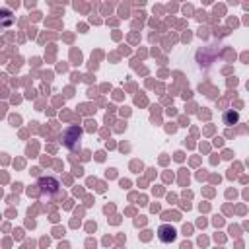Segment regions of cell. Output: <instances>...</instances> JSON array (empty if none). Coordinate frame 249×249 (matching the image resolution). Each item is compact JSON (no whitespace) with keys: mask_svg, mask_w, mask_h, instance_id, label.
<instances>
[{"mask_svg":"<svg viewBox=\"0 0 249 249\" xmlns=\"http://www.w3.org/2000/svg\"><path fill=\"white\" fill-rule=\"evenodd\" d=\"M39 187H41L43 195L47 193V196H53V195L58 193V181L54 177H41L39 179Z\"/></svg>","mask_w":249,"mask_h":249,"instance_id":"cell-1","label":"cell"},{"mask_svg":"<svg viewBox=\"0 0 249 249\" xmlns=\"http://www.w3.org/2000/svg\"><path fill=\"white\" fill-rule=\"evenodd\" d=\"M14 23V16L10 10H0V27H10Z\"/></svg>","mask_w":249,"mask_h":249,"instance_id":"cell-3","label":"cell"},{"mask_svg":"<svg viewBox=\"0 0 249 249\" xmlns=\"http://www.w3.org/2000/svg\"><path fill=\"white\" fill-rule=\"evenodd\" d=\"M237 121V113H226L224 115V123L226 124H231V123H235Z\"/></svg>","mask_w":249,"mask_h":249,"instance_id":"cell-4","label":"cell"},{"mask_svg":"<svg viewBox=\"0 0 249 249\" xmlns=\"http://www.w3.org/2000/svg\"><path fill=\"white\" fill-rule=\"evenodd\" d=\"M175 237H177V230H175L173 226L161 224V226L158 228V239H160L161 243H171V241H175Z\"/></svg>","mask_w":249,"mask_h":249,"instance_id":"cell-2","label":"cell"}]
</instances>
